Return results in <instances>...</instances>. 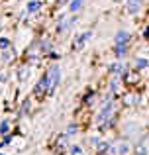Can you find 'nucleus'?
<instances>
[{"label": "nucleus", "mask_w": 149, "mask_h": 155, "mask_svg": "<svg viewBox=\"0 0 149 155\" xmlns=\"http://www.w3.org/2000/svg\"><path fill=\"white\" fill-rule=\"evenodd\" d=\"M143 35H145V38H147V39H149V26H147V28H145V31H143Z\"/></svg>", "instance_id": "nucleus-21"}, {"label": "nucleus", "mask_w": 149, "mask_h": 155, "mask_svg": "<svg viewBox=\"0 0 149 155\" xmlns=\"http://www.w3.org/2000/svg\"><path fill=\"white\" fill-rule=\"evenodd\" d=\"M90 38H92V31H83L80 35H76V39L73 41V49H75V51L83 49V47H84V43H86Z\"/></svg>", "instance_id": "nucleus-3"}, {"label": "nucleus", "mask_w": 149, "mask_h": 155, "mask_svg": "<svg viewBox=\"0 0 149 155\" xmlns=\"http://www.w3.org/2000/svg\"><path fill=\"white\" fill-rule=\"evenodd\" d=\"M67 134H69V136H71V134H76V126H69V130H67Z\"/></svg>", "instance_id": "nucleus-19"}, {"label": "nucleus", "mask_w": 149, "mask_h": 155, "mask_svg": "<svg viewBox=\"0 0 149 155\" xmlns=\"http://www.w3.org/2000/svg\"><path fill=\"white\" fill-rule=\"evenodd\" d=\"M126 49H128V45H116V55L122 57L124 53H126Z\"/></svg>", "instance_id": "nucleus-15"}, {"label": "nucleus", "mask_w": 149, "mask_h": 155, "mask_svg": "<svg viewBox=\"0 0 149 155\" xmlns=\"http://www.w3.org/2000/svg\"><path fill=\"white\" fill-rule=\"evenodd\" d=\"M45 77H47V94H53V91L57 88L59 81H61V69L51 67L49 71L45 73Z\"/></svg>", "instance_id": "nucleus-1"}, {"label": "nucleus", "mask_w": 149, "mask_h": 155, "mask_svg": "<svg viewBox=\"0 0 149 155\" xmlns=\"http://www.w3.org/2000/svg\"><path fill=\"white\" fill-rule=\"evenodd\" d=\"M34 94L37 96V98H41L43 94H47V77H45V75H43L41 79H39V83H37V84H35Z\"/></svg>", "instance_id": "nucleus-5"}, {"label": "nucleus", "mask_w": 149, "mask_h": 155, "mask_svg": "<svg viewBox=\"0 0 149 155\" xmlns=\"http://www.w3.org/2000/svg\"><path fill=\"white\" fill-rule=\"evenodd\" d=\"M39 8H41V2H39V0H31V2L28 4V12H37Z\"/></svg>", "instance_id": "nucleus-11"}, {"label": "nucleus", "mask_w": 149, "mask_h": 155, "mask_svg": "<svg viewBox=\"0 0 149 155\" xmlns=\"http://www.w3.org/2000/svg\"><path fill=\"white\" fill-rule=\"evenodd\" d=\"M116 2H124V0H116Z\"/></svg>", "instance_id": "nucleus-23"}, {"label": "nucleus", "mask_w": 149, "mask_h": 155, "mask_svg": "<svg viewBox=\"0 0 149 155\" xmlns=\"http://www.w3.org/2000/svg\"><path fill=\"white\" fill-rule=\"evenodd\" d=\"M128 41H130V34H128V31H118V35H116V45H128Z\"/></svg>", "instance_id": "nucleus-6"}, {"label": "nucleus", "mask_w": 149, "mask_h": 155, "mask_svg": "<svg viewBox=\"0 0 149 155\" xmlns=\"http://www.w3.org/2000/svg\"><path fill=\"white\" fill-rule=\"evenodd\" d=\"M147 59H135V67H138V69H145L147 67Z\"/></svg>", "instance_id": "nucleus-14"}, {"label": "nucleus", "mask_w": 149, "mask_h": 155, "mask_svg": "<svg viewBox=\"0 0 149 155\" xmlns=\"http://www.w3.org/2000/svg\"><path fill=\"white\" fill-rule=\"evenodd\" d=\"M75 22H76V18H65V22H63V24H61V26H59V28H57V30H59V31H65V30H69V28H71V26H73V24H75Z\"/></svg>", "instance_id": "nucleus-8"}, {"label": "nucleus", "mask_w": 149, "mask_h": 155, "mask_svg": "<svg viewBox=\"0 0 149 155\" xmlns=\"http://www.w3.org/2000/svg\"><path fill=\"white\" fill-rule=\"evenodd\" d=\"M65 2H69V0H57V4H65Z\"/></svg>", "instance_id": "nucleus-22"}, {"label": "nucleus", "mask_w": 149, "mask_h": 155, "mask_svg": "<svg viewBox=\"0 0 149 155\" xmlns=\"http://www.w3.org/2000/svg\"><path fill=\"white\" fill-rule=\"evenodd\" d=\"M65 143H67V136H63L61 140L57 141V151H59V153H61L63 149H65Z\"/></svg>", "instance_id": "nucleus-13"}, {"label": "nucleus", "mask_w": 149, "mask_h": 155, "mask_svg": "<svg viewBox=\"0 0 149 155\" xmlns=\"http://www.w3.org/2000/svg\"><path fill=\"white\" fill-rule=\"evenodd\" d=\"M126 81H128L130 84H134V83H135V73H130V75H126Z\"/></svg>", "instance_id": "nucleus-17"}, {"label": "nucleus", "mask_w": 149, "mask_h": 155, "mask_svg": "<svg viewBox=\"0 0 149 155\" xmlns=\"http://www.w3.org/2000/svg\"><path fill=\"white\" fill-rule=\"evenodd\" d=\"M26 79H30V69H28V65L20 69V81H26Z\"/></svg>", "instance_id": "nucleus-12"}, {"label": "nucleus", "mask_w": 149, "mask_h": 155, "mask_svg": "<svg viewBox=\"0 0 149 155\" xmlns=\"http://www.w3.org/2000/svg\"><path fill=\"white\" fill-rule=\"evenodd\" d=\"M141 2H143V0H130V4H128V12H130V14H135V12L141 8Z\"/></svg>", "instance_id": "nucleus-7"}, {"label": "nucleus", "mask_w": 149, "mask_h": 155, "mask_svg": "<svg viewBox=\"0 0 149 155\" xmlns=\"http://www.w3.org/2000/svg\"><path fill=\"white\" fill-rule=\"evenodd\" d=\"M8 128H10V124H8V122H2V124H0V134H6Z\"/></svg>", "instance_id": "nucleus-16"}, {"label": "nucleus", "mask_w": 149, "mask_h": 155, "mask_svg": "<svg viewBox=\"0 0 149 155\" xmlns=\"http://www.w3.org/2000/svg\"><path fill=\"white\" fill-rule=\"evenodd\" d=\"M8 45H10V41H8L6 38H2V39H0V49H6Z\"/></svg>", "instance_id": "nucleus-18"}, {"label": "nucleus", "mask_w": 149, "mask_h": 155, "mask_svg": "<svg viewBox=\"0 0 149 155\" xmlns=\"http://www.w3.org/2000/svg\"><path fill=\"white\" fill-rule=\"evenodd\" d=\"M112 114H114V104H112V102H106V104L102 106V110H100V114H98V122H100V124H104V122H106Z\"/></svg>", "instance_id": "nucleus-4"}, {"label": "nucleus", "mask_w": 149, "mask_h": 155, "mask_svg": "<svg viewBox=\"0 0 149 155\" xmlns=\"http://www.w3.org/2000/svg\"><path fill=\"white\" fill-rule=\"evenodd\" d=\"M110 73H116V75H118V73H122V75H124V73H126V65H120V63H114V65H112V67H110Z\"/></svg>", "instance_id": "nucleus-9"}, {"label": "nucleus", "mask_w": 149, "mask_h": 155, "mask_svg": "<svg viewBox=\"0 0 149 155\" xmlns=\"http://www.w3.org/2000/svg\"><path fill=\"white\" fill-rule=\"evenodd\" d=\"M83 4H84V0H71V12H73V14H75V12H79L80 10V8H83Z\"/></svg>", "instance_id": "nucleus-10"}, {"label": "nucleus", "mask_w": 149, "mask_h": 155, "mask_svg": "<svg viewBox=\"0 0 149 155\" xmlns=\"http://www.w3.org/2000/svg\"><path fill=\"white\" fill-rule=\"evenodd\" d=\"M128 151H130V145L126 141H118V143L106 147V155H126Z\"/></svg>", "instance_id": "nucleus-2"}, {"label": "nucleus", "mask_w": 149, "mask_h": 155, "mask_svg": "<svg viewBox=\"0 0 149 155\" xmlns=\"http://www.w3.org/2000/svg\"><path fill=\"white\" fill-rule=\"evenodd\" d=\"M71 153H73V155H80V147H73V149H71Z\"/></svg>", "instance_id": "nucleus-20"}]
</instances>
